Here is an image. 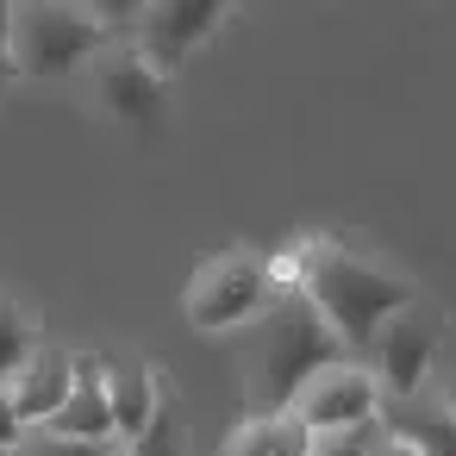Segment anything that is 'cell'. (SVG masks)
<instances>
[{
	"instance_id": "8992f818",
	"label": "cell",
	"mask_w": 456,
	"mask_h": 456,
	"mask_svg": "<svg viewBox=\"0 0 456 456\" xmlns=\"http://www.w3.org/2000/svg\"><path fill=\"white\" fill-rule=\"evenodd\" d=\"M225 0H157V7H144L138 13V26H132V51L169 82L182 63H188V51L207 38V32H219L225 26Z\"/></svg>"
},
{
	"instance_id": "ffe728a7",
	"label": "cell",
	"mask_w": 456,
	"mask_h": 456,
	"mask_svg": "<svg viewBox=\"0 0 456 456\" xmlns=\"http://www.w3.org/2000/svg\"><path fill=\"white\" fill-rule=\"evenodd\" d=\"M444 406H450V419H456V381H450V387H444Z\"/></svg>"
},
{
	"instance_id": "4fadbf2b",
	"label": "cell",
	"mask_w": 456,
	"mask_h": 456,
	"mask_svg": "<svg viewBox=\"0 0 456 456\" xmlns=\"http://www.w3.org/2000/svg\"><path fill=\"white\" fill-rule=\"evenodd\" d=\"M32 356H38V325H32V313H26L20 300L0 294V387H13Z\"/></svg>"
},
{
	"instance_id": "6da1fadb",
	"label": "cell",
	"mask_w": 456,
	"mask_h": 456,
	"mask_svg": "<svg viewBox=\"0 0 456 456\" xmlns=\"http://www.w3.org/2000/svg\"><path fill=\"white\" fill-rule=\"evenodd\" d=\"M331 362H344V344L331 338L319 306L300 288H275V300L250 319V338H244V406H250V419L288 412L294 394Z\"/></svg>"
},
{
	"instance_id": "277c9868",
	"label": "cell",
	"mask_w": 456,
	"mask_h": 456,
	"mask_svg": "<svg viewBox=\"0 0 456 456\" xmlns=\"http://www.w3.org/2000/svg\"><path fill=\"white\" fill-rule=\"evenodd\" d=\"M275 300V275L263 256H219L188 281V325L194 331H238Z\"/></svg>"
},
{
	"instance_id": "9a60e30c",
	"label": "cell",
	"mask_w": 456,
	"mask_h": 456,
	"mask_svg": "<svg viewBox=\"0 0 456 456\" xmlns=\"http://www.w3.org/2000/svg\"><path fill=\"white\" fill-rule=\"evenodd\" d=\"M7 456H113V444H76V437H57L51 425H26Z\"/></svg>"
},
{
	"instance_id": "5b68a950",
	"label": "cell",
	"mask_w": 456,
	"mask_h": 456,
	"mask_svg": "<svg viewBox=\"0 0 456 456\" xmlns=\"http://www.w3.org/2000/svg\"><path fill=\"white\" fill-rule=\"evenodd\" d=\"M288 412L313 431V444H319V437H350V431L375 425L381 387H375V375H369L362 362H331V369H319V375L294 394Z\"/></svg>"
},
{
	"instance_id": "ba28073f",
	"label": "cell",
	"mask_w": 456,
	"mask_h": 456,
	"mask_svg": "<svg viewBox=\"0 0 456 456\" xmlns=\"http://www.w3.org/2000/svg\"><path fill=\"white\" fill-rule=\"evenodd\" d=\"M431 350H437V319H425L419 306L394 313L369 344V375H375L381 400H412L431 369Z\"/></svg>"
},
{
	"instance_id": "9c48e42d",
	"label": "cell",
	"mask_w": 456,
	"mask_h": 456,
	"mask_svg": "<svg viewBox=\"0 0 456 456\" xmlns=\"http://www.w3.org/2000/svg\"><path fill=\"white\" fill-rule=\"evenodd\" d=\"M101 387H107V406H113V437L119 444H138L151 431V419L163 412V400L175 394L138 350H119V356H101Z\"/></svg>"
},
{
	"instance_id": "d6986e66",
	"label": "cell",
	"mask_w": 456,
	"mask_h": 456,
	"mask_svg": "<svg viewBox=\"0 0 456 456\" xmlns=\"http://www.w3.org/2000/svg\"><path fill=\"white\" fill-rule=\"evenodd\" d=\"M7 38H13V7L0 0V76H7Z\"/></svg>"
},
{
	"instance_id": "ac0fdd59",
	"label": "cell",
	"mask_w": 456,
	"mask_h": 456,
	"mask_svg": "<svg viewBox=\"0 0 456 456\" xmlns=\"http://www.w3.org/2000/svg\"><path fill=\"white\" fill-rule=\"evenodd\" d=\"M20 431H26V425H20V406H13V394H7V387H0V450H13V444H20Z\"/></svg>"
},
{
	"instance_id": "8fae6325",
	"label": "cell",
	"mask_w": 456,
	"mask_h": 456,
	"mask_svg": "<svg viewBox=\"0 0 456 456\" xmlns=\"http://www.w3.org/2000/svg\"><path fill=\"white\" fill-rule=\"evenodd\" d=\"M69 381H76L69 356L51 350V344H38V356H32V362L20 369V381L7 387L13 406H20V425H51V412L69 400Z\"/></svg>"
},
{
	"instance_id": "30bf717a",
	"label": "cell",
	"mask_w": 456,
	"mask_h": 456,
	"mask_svg": "<svg viewBox=\"0 0 456 456\" xmlns=\"http://www.w3.org/2000/svg\"><path fill=\"white\" fill-rule=\"evenodd\" d=\"M76 381H69V400L51 412V431L57 437H76V444H113V406H107V387H101V356H69Z\"/></svg>"
},
{
	"instance_id": "2e32d148",
	"label": "cell",
	"mask_w": 456,
	"mask_h": 456,
	"mask_svg": "<svg viewBox=\"0 0 456 456\" xmlns=\"http://www.w3.org/2000/svg\"><path fill=\"white\" fill-rule=\"evenodd\" d=\"M362 456H419L406 437H394V431H381V425H369V444H362Z\"/></svg>"
},
{
	"instance_id": "7c38bea8",
	"label": "cell",
	"mask_w": 456,
	"mask_h": 456,
	"mask_svg": "<svg viewBox=\"0 0 456 456\" xmlns=\"http://www.w3.org/2000/svg\"><path fill=\"white\" fill-rule=\"evenodd\" d=\"M313 431L294 412H269V419H244L225 444V456H306Z\"/></svg>"
},
{
	"instance_id": "3957f363",
	"label": "cell",
	"mask_w": 456,
	"mask_h": 456,
	"mask_svg": "<svg viewBox=\"0 0 456 456\" xmlns=\"http://www.w3.org/2000/svg\"><path fill=\"white\" fill-rule=\"evenodd\" d=\"M107 51V26L94 7H63V0H26L13 7V38H7V69L13 76H69L76 63H94Z\"/></svg>"
},
{
	"instance_id": "e0dca14e",
	"label": "cell",
	"mask_w": 456,
	"mask_h": 456,
	"mask_svg": "<svg viewBox=\"0 0 456 456\" xmlns=\"http://www.w3.org/2000/svg\"><path fill=\"white\" fill-rule=\"evenodd\" d=\"M362 444H369V425H362V431H350V437H319L306 456H362Z\"/></svg>"
},
{
	"instance_id": "5bb4252c",
	"label": "cell",
	"mask_w": 456,
	"mask_h": 456,
	"mask_svg": "<svg viewBox=\"0 0 456 456\" xmlns=\"http://www.w3.org/2000/svg\"><path fill=\"white\" fill-rule=\"evenodd\" d=\"M113 456H188V425H182V412H175V394L163 400V412L151 419V431H144L138 444H119Z\"/></svg>"
},
{
	"instance_id": "7a4b0ae2",
	"label": "cell",
	"mask_w": 456,
	"mask_h": 456,
	"mask_svg": "<svg viewBox=\"0 0 456 456\" xmlns=\"http://www.w3.org/2000/svg\"><path fill=\"white\" fill-rule=\"evenodd\" d=\"M300 294L319 306V319L331 325V338L344 350H369L394 313L419 306L412 281H400V275H387L338 244H300Z\"/></svg>"
},
{
	"instance_id": "52a82bcc",
	"label": "cell",
	"mask_w": 456,
	"mask_h": 456,
	"mask_svg": "<svg viewBox=\"0 0 456 456\" xmlns=\"http://www.w3.org/2000/svg\"><path fill=\"white\" fill-rule=\"evenodd\" d=\"M94 94L107 101V113L132 119L138 132H157V126H163L169 82L132 51V38H107V51L94 57Z\"/></svg>"
},
{
	"instance_id": "44dd1931",
	"label": "cell",
	"mask_w": 456,
	"mask_h": 456,
	"mask_svg": "<svg viewBox=\"0 0 456 456\" xmlns=\"http://www.w3.org/2000/svg\"><path fill=\"white\" fill-rule=\"evenodd\" d=\"M0 456H7V450H0Z\"/></svg>"
}]
</instances>
